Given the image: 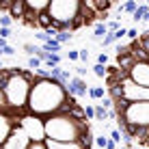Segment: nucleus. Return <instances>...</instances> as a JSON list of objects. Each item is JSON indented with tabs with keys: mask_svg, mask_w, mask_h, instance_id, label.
Wrapping results in <instances>:
<instances>
[{
	"mask_svg": "<svg viewBox=\"0 0 149 149\" xmlns=\"http://www.w3.org/2000/svg\"><path fill=\"white\" fill-rule=\"evenodd\" d=\"M50 69H0V149H95L84 104Z\"/></svg>",
	"mask_w": 149,
	"mask_h": 149,
	"instance_id": "f257e3e1",
	"label": "nucleus"
},
{
	"mask_svg": "<svg viewBox=\"0 0 149 149\" xmlns=\"http://www.w3.org/2000/svg\"><path fill=\"white\" fill-rule=\"evenodd\" d=\"M108 117L117 130L141 149H149V28L136 39L115 45V56L106 65Z\"/></svg>",
	"mask_w": 149,
	"mask_h": 149,
	"instance_id": "f03ea898",
	"label": "nucleus"
},
{
	"mask_svg": "<svg viewBox=\"0 0 149 149\" xmlns=\"http://www.w3.org/2000/svg\"><path fill=\"white\" fill-rule=\"evenodd\" d=\"M117 4L110 0H0V13L11 22L54 35L102 24Z\"/></svg>",
	"mask_w": 149,
	"mask_h": 149,
	"instance_id": "7ed1b4c3",
	"label": "nucleus"
},
{
	"mask_svg": "<svg viewBox=\"0 0 149 149\" xmlns=\"http://www.w3.org/2000/svg\"><path fill=\"white\" fill-rule=\"evenodd\" d=\"M69 93L71 95H76L78 100H82V97H86V91H89V86H86V82L78 78V76H71V80H69Z\"/></svg>",
	"mask_w": 149,
	"mask_h": 149,
	"instance_id": "20e7f679",
	"label": "nucleus"
},
{
	"mask_svg": "<svg viewBox=\"0 0 149 149\" xmlns=\"http://www.w3.org/2000/svg\"><path fill=\"white\" fill-rule=\"evenodd\" d=\"M86 95H89L91 100L100 102V100H104V95H106V89H104V86H89V91H86Z\"/></svg>",
	"mask_w": 149,
	"mask_h": 149,
	"instance_id": "39448f33",
	"label": "nucleus"
},
{
	"mask_svg": "<svg viewBox=\"0 0 149 149\" xmlns=\"http://www.w3.org/2000/svg\"><path fill=\"white\" fill-rule=\"evenodd\" d=\"M61 48H63V45H61V43H58L56 39H48V41L43 43V50H45L48 54H56V52H58Z\"/></svg>",
	"mask_w": 149,
	"mask_h": 149,
	"instance_id": "423d86ee",
	"label": "nucleus"
},
{
	"mask_svg": "<svg viewBox=\"0 0 149 149\" xmlns=\"http://www.w3.org/2000/svg\"><path fill=\"white\" fill-rule=\"evenodd\" d=\"M147 11H149L147 4H138V9L132 13V19H134V22H145V13Z\"/></svg>",
	"mask_w": 149,
	"mask_h": 149,
	"instance_id": "0eeeda50",
	"label": "nucleus"
},
{
	"mask_svg": "<svg viewBox=\"0 0 149 149\" xmlns=\"http://www.w3.org/2000/svg\"><path fill=\"white\" fill-rule=\"evenodd\" d=\"M106 115H108V110L102 106V102H100V104H95V121H104Z\"/></svg>",
	"mask_w": 149,
	"mask_h": 149,
	"instance_id": "6e6552de",
	"label": "nucleus"
},
{
	"mask_svg": "<svg viewBox=\"0 0 149 149\" xmlns=\"http://www.w3.org/2000/svg\"><path fill=\"white\" fill-rule=\"evenodd\" d=\"M136 9H138L136 2H125V4H121V7H119V11L121 13H134Z\"/></svg>",
	"mask_w": 149,
	"mask_h": 149,
	"instance_id": "1a4fd4ad",
	"label": "nucleus"
},
{
	"mask_svg": "<svg viewBox=\"0 0 149 149\" xmlns=\"http://www.w3.org/2000/svg\"><path fill=\"white\" fill-rule=\"evenodd\" d=\"M41 65H43V63H41L37 56H30L28 63H26V67H28V69H41Z\"/></svg>",
	"mask_w": 149,
	"mask_h": 149,
	"instance_id": "9d476101",
	"label": "nucleus"
},
{
	"mask_svg": "<svg viewBox=\"0 0 149 149\" xmlns=\"http://www.w3.org/2000/svg\"><path fill=\"white\" fill-rule=\"evenodd\" d=\"M108 30H106V24H97L95 26V37H106Z\"/></svg>",
	"mask_w": 149,
	"mask_h": 149,
	"instance_id": "9b49d317",
	"label": "nucleus"
},
{
	"mask_svg": "<svg viewBox=\"0 0 149 149\" xmlns=\"http://www.w3.org/2000/svg\"><path fill=\"white\" fill-rule=\"evenodd\" d=\"M93 74L97 76V78H106V67H104V65H95V67H93Z\"/></svg>",
	"mask_w": 149,
	"mask_h": 149,
	"instance_id": "f8f14e48",
	"label": "nucleus"
},
{
	"mask_svg": "<svg viewBox=\"0 0 149 149\" xmlns=\"http://www.w3.org/2000/svg\"><path fill=\"white\" fill-rule=\"evenodd\" d=\"M11 17H9V15H0V26L2 28H11Z\"/></svg>",
	"mask_w": 149,
	"mask_h": 149,
	"instance_id": "ddd939ff",
	"label": "nucleus"
},
{
	"mask_svg": "<svg viewBox=\"0 0 149 149\" xmlns=\"http://www.w3.org/2000/svg\"><path fill=\"white\" fill-rule=\"evenodd\" d=\"M54 39L63 45V43H67V41H69V35H67V33H58V35H54Z\"/></svg>",
	"mask_w": 149,
	"mask_h": 149,
	"instance_id": "4468645a",
	"label": "nucleus"
},
{
	"mask_svg": "<svg viewBox=\"0 0 149 149\" xmlns=\"http://www.w3.org/2000/svg\"><path fill=\"white\" fill-rule=\"evenodd\" d=\"M106 143H108V138H104V136H97V138H95L97 149H104V147H106Z\"/></svg>",
	"mask_w": 149,
	"mask_h": 149,
	"instance_id": "2eb2a0df",
	"label": "nucleus"
},
{
	"mask_svg": "<svg viewBox=\"0 0 149 149\" xmlns=\"http://www.w3.org/2000/svg\"><path fill=\"white\" fill-rule=\"evenodd\" d=\"M110 136H112V143H119V141H121V132H119V130H112Z\"/></svg>",
	"mask_w": 149,
	"mask_h": 149,
	"instance_id": "dca6fc26",
	"label": "nucleus"
},
{
	"mask_svg": "<svg viewBox=\"0 0 149 149\" xmlns=\"http://www.w3.org/2000/svg\"><path fill=\"white\" fill-rule=\"evenodd\" d=\"M9 35H11V28H0V39H4V41H7Z\"/></svg>",
	"mask_w": 149,
	"mask_h": 149,
	"instance_id": "f3484780",
	"label": "nucleus"
},
{
	"mask_svg": "<svg viewBox=\"0 0 149 149\" xmlns=\"http://www.w3.org/2000/svg\"><path fill=\"white\" fill-rule=\"evenodd\" d=\"M78 56H80V61H84V63L89 61V52H86V50H80V52H78Z\"/></svg>",
	"mask_w": 149,
	"mask_h": 149,
	"instance_id": "a211bd4d",
	"label": "nucleus"
},
{
	"mask_svg": "<svg viewBox=\"0 0 149 149\" xmlns=\"http://www.w3.org/2000/svg\"><path fill=\"white\" fill-rule=\"evenodd\" d=\"M2 54H7V56H11V54H15V50L11 48V45H7V48L2 50Z\"/></svg>",
	"mask_w": 149,
	"mask_h": 149,
	"instance_id": "6ab92c4d",
	"label": "nucleus"
},
{
	"mask_svg": "<svg viewBox=\"0 0 149 149\" xmlns=\"http://www.w3.org/2000/svg\"><path fill=\"white\" fill-rule=\"evenodd\" d=\"M69 61H80V56H78L76 50H71V52H69Z\"/></svg>",
	"mask_w": 149,
	"mask_h": 149,
	"instance_id": "aec40b11",
	"label": "nucleus"
},
{
	"mask_svg": "<svg viewBox=\"0 0 149 149\" xmlns=\"http://www.w3.org/2000/svg\"><path fill=\"white\" fill-rule=\"evenodd\" d=\"M104 149H117V143H112V141H108L106 143V147Z\"/></svg>",
	"mask_w": 149,
	"mask_h": 149,
	"instance_id": "412c9836",
	"label": "nucleus"
},
{
	"mask_svg": "<svg viewBox=\"0 0 149 149\" xmlns=\"http://www.w3.org/2000/svg\"><path fill=\"white\" fill-rule=\"evenodd\" d=\"M2 67H4V65H2V61H0V69H2Z\"/></svg>",
	"mask_w": 149,
	"mask_h": 149,
	"instance_id": "4be33fe9",
	"label": "nucleus"
}]
</instances>
